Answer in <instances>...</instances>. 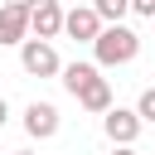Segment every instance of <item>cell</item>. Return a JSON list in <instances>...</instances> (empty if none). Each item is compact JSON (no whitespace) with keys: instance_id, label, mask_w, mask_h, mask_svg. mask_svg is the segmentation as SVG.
Wrapping results in <instances>:
<instances>
[{"instance_id":"cell-1","label":"cell","mask_w":155,"mask_h":155,"mask_svg":"<svg viewBox=\"0 0 155 155\" xmlns=\"http://www.w3.org/2000/svg\"><path fill=\"white\" fill-rule=\"evenodd\" d=\"M92 53H97V68H121L140 53V34L131 24H102L92 39Z\"/></svg>"},{"instance_id":"cell-2","label":"cell","mask_w":155,"mask_h":155,"mask_svg":"<svg viewBox=\"0 0 155 155\" xmlns=\"http://www.w3.org/2000/svg\"><path fill=\"white\" fill-rule=\"evenodd\" d=\"M19 68H24L29 78H58L63 58H58L53 39H24V44H19Z\"/></svg>"},{"instance_id":"cell-3","label":"cell","mask_w":155,"mask_h":155,"mask_svg":"<svg viewBox=\"0 0 155 155\" xmlns=\"http://www.w3.org/2000/svg\"><path fill=\"white\" fill-rule=\"evenodd\" d=\"M140 126H145V121L136 116V107H107V111H102V131H107L111 145H136Z\"/></svg>"},{"instance_id":"cell-4","label":"cell","mask_w":155,"mask_h":155,"mask_svg":"<svg viewBox=\"0 0 155 155\" xmlns=\"http://www.w3.org/2000/svg\"><path fill=\"white\" fill-rule=\"evenodd\" d=\"M97 29H102V19H97V10H92L87 0H78L73 10H63V34H68V39L92 44V39H97Z\"/></svg>"},{"instance_id":"cell-5","label":"cell","mask_w":155,"mask_h":155,"mask_svg":"<svg viewBox=\"0 0 155 155\" xmlns=\"http://www.w3.org/2000/svg\"><path fill=\"white\" fill-rule=\"evenodd\" d=\"M58 126H63V121H58V107H53V102H29V107H24V131H29L34 140H53Z\"/></svg>"},{"instance_id":"cell-6","label":"cell","mask_w":155,"mask_h":155,"mask_svg":"<svg viewBox=\"0 0 155 155\" xmlns=\"http://www.w3.org/2000/svg\"><path fill=\"white\" fill-rule=\"evenodd\" d=\"M24 39H29L24 0H0V44H24Z\"/></svg>"},{"instance_id":"cell-7","label":"cell","mask_w":155,"mask_h":155,"mask_svg":"<svg viewBox=\"0 0 155 155\" xmlns=\"http://www.w3.org/2000/svg\"><path fill=\"white\" fill-rule=\"evenodd\" d=\"M63 34V5L58 0H44L29 10V39H58Z\"/></svg>"},{"instance_id":"cell-8","label":"cell","mask_w":155,"mask_h":155,"mask_svg":"<svg viewBox=\"0 0 155 155\" xmlns=\"http://www.w3.org/2000/svg\"><path fill=\"white\" fill-rule=\"evenodd\" d=\"M78 107H82V111H92V116H102V111L111 107V82L97 73V78H92V82L78 92Z\"/></svg>"},{"instance_id":"cell-9","label":"cell","mask_w":155,"mask_h":155,"mask_svg":"<svg viewBox=\"0 0 155 155\" xmlns=\"http://www.w3.org/2000/svg\"><path fill=\"white\" fill-rule=\"evenodd\" d=\"M97 73H102L97 63H63V68H58V82H63V87H68V92L78 97V92H82V87H87V82L97 78Z\"/></svg>"},{"instance_id":"cell-10","label":"cell","mask_w":155,"mask_h":155,"mask_svg":"<svg viewBox=\"0 0 155 155\" xmlns=\"http://www.w3.org/2000/svg\"><path fill=\"white\" fill-rule=\"evenodd\" d=\"M92 10H97V19L102 24H121L126 15H131V0H87Z\"/></svg>"},{"instance_id":"cell-11","label":"cell","mask_w":155,"mask_h":155,"mask_svg":"<svg viewBox=\"0 0 155 155\" xmlns=\"http://www.w3.org/2000/svg\"><path fill=\"white\" fill-rule=\"evenodd\" d=\"M136 116H140V121H155V87H145V92H140V102H136Z\"/></svg>"},{"instance_id":"cell-12","label":"cell","mask_w":155,"mask_h":155,"mask_svg":"<svg viewBox=\"0 0 155 155\" xmlns=\"http://www.w3.org/2000/svg\"><path fill=\"white\" fill-rule=\"evenodd\" d=\"M131 10H136V15H145V19H155V0H131Z\"/></svg>"},{"instance_id":"cell-13","label":"cell","mask_w":155,"mask_h":155,"mask_svg":"<svg viewBox=\"0 0 155 155\" xmlns=\"http://www.w3.org/2000/svg\"><path fill=\"white\" fill-rule=\"evenodd\" d=\"M111 155H140L136 145H111Z\"/></svg>"},{"instance_id":"cell-14","label":"cell","mask_w":155,"mask_h":155,"mask_svg":"<svg viewBox=\"0 0 155 155\" xmlns=\"http://www.w3.org/2000/svg\"><path fill=\"white\" fill-rule=\"evenodd\" d=\"M5 121H10V102L0 97V131H5Z\"/></svg>"},{"instance_id":"cell-15","label":"cell","mask_w":155,"mask_h":155,"mask_svg":"<svg viewBox=\"0 0 155 155\" xmlns=\"http://www.w3.org/2000/svg\"><path fill=\"white\" fill-rule=\"evenodd\" d=\"M34 5H44V0H24V10H34Z\"/></svg>"},{"instance_id":"cell-16","label":"cell","mask_w":155,"mask_h":155,"mask_svg":"<svg viewBox=\"0 0 155 155\" xmlns=\"http://www.w3.org/2000/svg\"><path fill=\"white\" fill-rule=\"evenodd\" d=\"M15 155H39V150H15Z\"/></svg>"}]
</instances>
